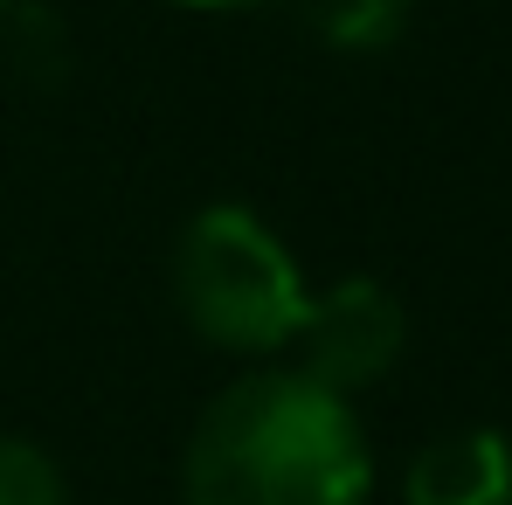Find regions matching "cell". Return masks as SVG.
<instances>
[{"label":"cell","instance_id":"obj_1","mask_svg":"<svg viewBox=\"0 0 512 505\" xmlns=\"http://www.w3.org/2000/svg\"><path fill=\"white\" fill-rule=\"evenodd\" d=\"M374 443L353 402L298 367L229 381L187 436L180 505H367Z\"/></svg>","mask_w":512,"mask_h":505},{"label":"cell","instance_id":"obj_2","mask_svg":"<svg viewBox=\"0 0 512 505\" xmlns=\"http://www.w3.org/2000/svg\"><path fill=\"white\" fill-rule=\"evenodd\" d=\"M305 298L312 284L291 243L243 201L201 208L173 243V305L222 353H243V360L284 353L298 339Z\"/></svg>","mask_w":512,"mask_h":505},{"label":"cell","instance_id":"obj_3","mask_svg":"<svg viewBox=\"0 0 512 505\" xmlns=\"http://www.w3.org/2000/svg\"><path fill=\"white\" fill-rule=\"evenodd\" d=\"M409 346V319H402V298L374 277H340L326 291L305 298V319H298V339H291V367L333 395H367L374 381L395 374Z\"/></svg>","mask_w":512,"mask_h":505},{"label":"cell","instance_id":"obj_4","mask_svg":"<svg viewBox=\"0 0 512 505\" xmlns=\"http://www.w3.org/2000/svg\"><path fill=\"white\" fill-rule=\"evenodd\" d=\"M402 505H512V436L485 422L429 436L402 471Z\"/></svg>","mask_w":512,"mask_h":505},{"label":"cell","instance_id":"obj_5","mask_svg":"<svg viewBox=\"0 0 512 505\" xmlns=\"http://www.w3.org/2000/svg\"><path fill=\"white\" fill-rule=\"evenodd\" d=\"M312 35L340 56H374V49H395L416 21V0H298Z\"/></svg>","mask_w":512,"mask_h":505},{"label":"cell","instance_id":"obj_6","mask_svg":"<svg viewBox=\"0 0 512 505\" xmlns=\"http://www.w3.org/2000/svg\"><path fill=\"white\" fill-rule=\"evenodd\" d=\"M70 56V28L49 0H0V63L14 77H56Z\"/></svg>","mask_w":512,"mask_h":505},{"label":"cell","instance_id":"obj_7","mask_svg":"<svg viewBox=\"0 0 512 505\" xmlns=\"http://www.w3.org/2000/svg\"><path fill=\"white\" fill-rule=\"evenodd\" d=\"M0 505H70L63 464L28 436H0Z\"/></svg>","mask_w":512,"mask_h":505},{"label":"cell","instance_id":"obj_8","mask_svg":"<svg viewBox=\"0 0 512 505\" xmlns=\"http://www.w3.org/2000/svg\"><path fill=\"white\" fill-rule=\"evenodd\" d=\"M173 7H201V14H229V7H263V0H173Z\"/></svg>","mask_w":512,"mask_h":505}]
</instances>
